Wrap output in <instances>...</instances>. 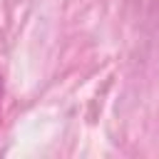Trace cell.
I'll list each match as a JSON object with an SVG mask.
<instances>
[{"label":"cell","instance_id":"obj_1","mask_svg":"<svg viewBox=\"0 0 159 159\" xmlns=\"http://www.w3.org/2000/svg\"><path fill=\"white\" fill-rule=\"evenodd\" d=\"M0 102H2V75H0Z\"/></svg>","mask_w":159,"mask_h":159}]
</instances>
